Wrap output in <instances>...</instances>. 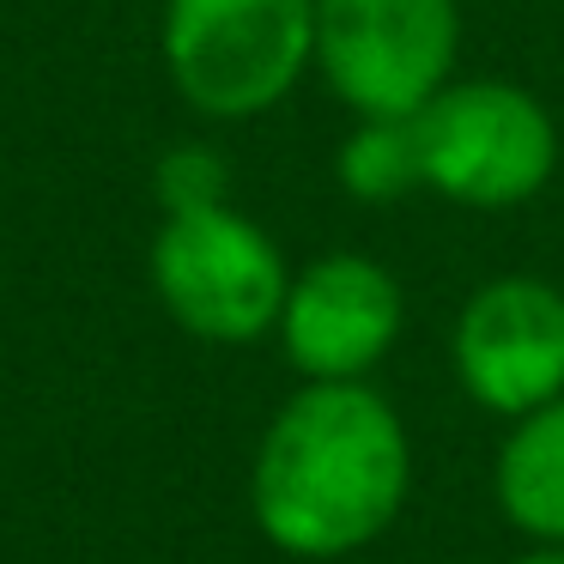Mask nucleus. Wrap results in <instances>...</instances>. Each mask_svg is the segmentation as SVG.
I'll use <instances>...</instances> for the list:
<instances>
[{
    "mask_svg": "<svg viewBox=\"0 0 564 564\" xmlns=\"http://www.w3.org/2000/svg\"><path fill=\"white\" fill-rule=\"evenodd\" d=\"M406 297L382 261L370 256H322L292 273L280 310V346L304 382H365L401 340Z\"/></svg>",
    "mask_w": 564,
    "mask_h": 564,
    "instance_id": "nucleus-7",
    "label": "nucleus"
},
{
    "mask_svg": "<svg viewBox=\"0 0 564 564\" xmlns=\"http://www.w3.org/2000/svg\"><path fill=\"white\" fill-rule=\"evenodd\" d=\"M231 188V164L213 147H171L152 171V195L164 213H195V207H225Z\"/></svg>",
    "mask_w": 564,
    "mask_h": 564,
    "instance_id": "nucleus-10",
    "label": "nucleus"
},
{
    "mask_svg": "<svg viewBox=\"0 0 564 564\" xmlns=\"http://www.w3.org/2000/svg\"><path fill=\"white\" fill-rule=\"evenodd\" d=\"M152 292L171 310V322L213 346H249L280 328L285 310V268L280 243L256 219L225 207L164 213L159 237L147 249Z\"/></svg>",
    "mask_w": 564,
    "mask_h": 564,
    "instance_id": "nucleus-3",
    "label": "nucleus"
},
{
    "mask_svg": "<svg viewBox=\"0 0 564 564\" xmlns=\"http://www.w3.org/2000/svg\"><path fill=\"white\" fill-rule=\"evenodd\" d=\"M491 491L516 534H528L534 546H564V394L510 419Z\"/></svg>",
    "mask_w": 564,
    "mask_h": 564,
    "instance_id": "nucleus-8",
    "label": "nucleus"
},
{
    "mask_svg": "<svg viewBox=\"0 0 564 564\" xmlns=\"http://www.w3.org/2000/svg\"><path fill=\"white\" fill-rule=\"evenodd\" d=\"M455 0H316V67L352 116H419L455 79Z\"/></svg>",
    "mask_w": 564,
    "mask_h": 564,
    "instance_id": "nucleus-5",
    "label": "nucleus"
},
{
    "mask_svg": "<svg viewBox=\"0 0 564 564\" xmlns=\"http://www.w3.org/2000/svg\"><path fill=\"white\" fill-rule=\"evenodd\" d=\"M425 188L474 213L534 200L558 171V128L534 91L510 79H449L413 116Z\"/></svg>",
    "mask_w": 564,
    "mask_h": 564,
    "instance_id": "nucleus-4",
    "label": "nucleus"
},
{
    "mask_svg": "<svg viewBox=\"0 0 564 564\" xmlns=\"http://www.w3.org/2000/svg\"><path fill=\"white\" fill-rule=\"evenodd\" d=\"M455 382L498 419H522L564 394V292L534 273L486 280L455 322Z\"/></svg>",
    "mask_w": 564,
    "mask_h": 564,
    "instance_id": "nucleus-6",
    "label": "nucleus"
},
{
    "mask_svg": "<svg viewBox=\"0 0 564 564\" xmlns=\"http://www.w3.org/2000/svg\"><path fill=\"white\" fill-rule=\"evenodd\" d=\"M334 176H340V188L358 207H394L413 188H425L413 116H358V128L340 140Z\"/></svg>",
    "mask_w": 564,
    "mask_h": 564,
    "instance_id": "nucleus-9",
    "label": "nucleus"
},
{
    "mask_svg": "<svg viewBox=\"0 0 564 564\" xmlns=\"http://www.w3.org/2000/svg\"><path fill=\"white\" fill-rule=\"evenodd\" d=\"M413 491V437L370 382H304L261 431L249 510L285 558L328 564L394 528Z\"/></svg>",
    "mask_w": 564,
    "mask_h": 564,
    "instance_id": "nucleus-1",
    "label": "nucleus"
},
{
    "mask_svg": "<svg viewBox=\"0 0 564 564\" xmlns=\"http://www.w3.org/2000/svg\"><path fill=\"white\" fill-rule=\"evenodd\" d=\"M510 564H564V546H534V552H522V558H510Z\"/></svg>",
    "mask_w": 564,
    "mask_h": 564,
    "instance_id": "nucleus-11",
    "label": "nucleus"
},
{
    "mask_svg": "<svg viewBox=\"0 0 564 564\" xmlns=\"http://www.w3.org/2000/svg\"><path fill=\"white\" fill-rule=\"evenodd\" d=\"M164 74L207 122H249L316 67V0H164Z\"/></svg>",
    "mask_w": 564,
    "mask_h": 564,
    "instance_id": "nucleus-2",
    "label": "nucleus"
}]
</instances>
